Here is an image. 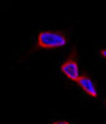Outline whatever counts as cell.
I'll use <instances>...</instances> for the list:
<instances>
[{
  "instance_id": "cell-1",
  "label": "cell",
  "mask_w": 106,
  "mask_h": 124,
  "mask_svg": "<svg viewBox=\"0 0 106 124\" xmlns=\"http://www.w3.org/2000/svg\"><path fill=\"white\" fill-rule=\"evenodd\" d=\"M68 43V36L62 30L43 29L37 32L35 44L32 52L56 50L66 47Z\"/></svg>"
},
{
  "instance_id": "cell-2",
  "label": "cell",
  "mask_w": 106,
  "mask_h": 124,
  "mask_svg": "<svg viewBox=\"0 0 106 124\" xmlns=\"http://www.w3.org/2000/svg\"><path fill=\"white\" fill-rule=\"evenodd\" d=\"M61 73L69 80L76 82L80 75L79 67H78V60H77V53L76 49H72L67 58L61 62L60 66Z\"/></svg>"
},
{
  "instance_id": "cell-3",
  "label": "cell",
  "mask_w": 106,
  "mask_h": 124,
  "mask_svg": "<svg viewBox=\"0 0 106 124\" xmlns=\"http://www.w3.org/2000/svg\"><path fill=\"white\" fill-rule=\"evenodd\" d=\"M76 84L78 85V87L85 93L87 96L91 98H97L99 95L98 88L95 85V82L91 78V77L87 73H82L79 75Z\"/></svg>"
},
{
  "instance_id": "cell-4",
  "label": "cell",
  "mask_w": 106,
  "mask_h": 124,
  "mask_svg": "<svg viewBox=\"0 0 106 124\" xmlns=\"http://www.w3.org/2000/svg\"><path fill=\"white\" fill-rule=\"evenodd\" d=\"M50 124H71V123L66 119H58V120H53Z\"/></svg>"
},
{
  "instance_id": "cell-5",
  "label": "cell",
  "mask_w": 106,
  "mask_h": 124,
  "mask_svg": "<svg viewBox=\"0 0 106 124\" xmlns=\"http://www.w3.org/2000/svg\"><path fill=\"white\" fill-rule=\"evenodd\" d=\"M98 53H99V56H100L103 60L106 61V48H102V49H100Z\"/></svg>"
},
{
  "instance_id": "cell-6",
  "label": "cell",
  "mask_w": 106,
  "mask_h": 124,
  "mask_svg": "<svg viewBox=\"0 0 106 124\" xmlns=\"http://www.w3.org/2000/svg\"><path fill=\"white\" fill-rule=\"evenodd\" d=\"M104 104H105V106H106V98H105V101H104Z\"/></svg>"
}]
</instances>
